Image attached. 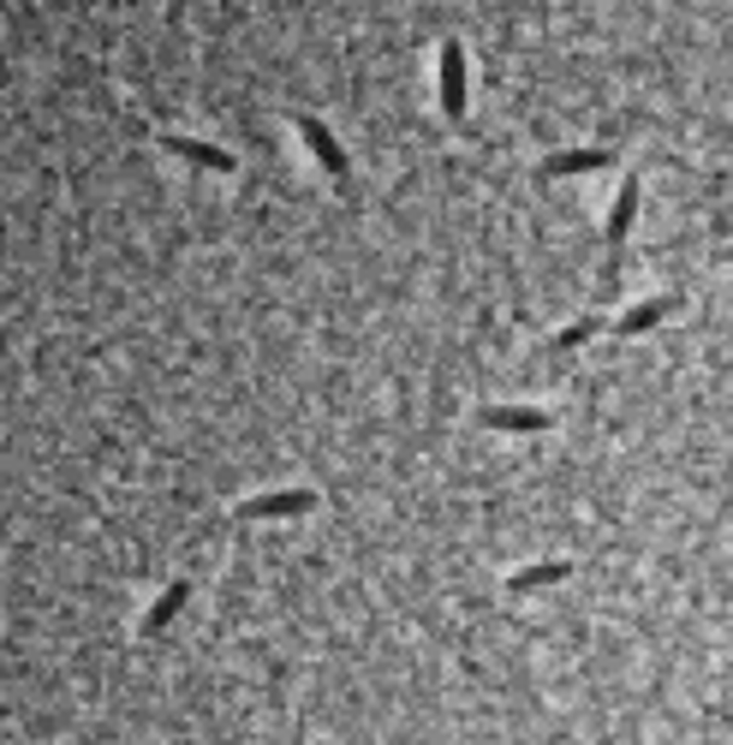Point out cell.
<instances>
[{
	"instance_id": "1",
	"label": "cell",
	"mask_w": 733,
	"mask_h": 745,
	"mask_svg": "<svg viewBox=\"0 0 733 745\" xmlns=\"http://www.w3.org/2000/svg\"><path fill=\"white\" fill-rule=\"evenodd\" d=\"M632 221H638V180H626V185H621V197H614V209H609V227H602V239H609V269H602V293H614V286H621V245H626Z\"/></svg>"
},
{
	"instance_id": "2",
	"label": "cell",
	"mask_w": 733,
	"mask_h": 745,
	"mask_svg": "<svg viewBox=\"0 0 733 745\" xmlns=\"http://www.w3.org/2000/svg\"><path fill=\"white\" fill-rule=\"evenodd\" d=\"M316 496L310 489H274V496H257V501H239L233 520H298V513H310Z\"/></svg>"
},
{
	"instance_id": "3",
	"label": "cell",
	"mask_w": 733,
	"mask_h": 745,
	"mask_svg": "<svg viewBox=\"0 0 733 745\" xmlns=\"http://www.w3.org/2000/svg\"><path fill=\"white\" fill-rule=\"evenodd\" d=\"M441 113H448L453 125L465 120V48L453 42H441Z\"/></svg>"
},
{
	"instance_id": "4",
	"label": "cell",
	"mask_w": 733,
	"mask_h": 745,
	"mask_svg": "<svg viewBox=\"0 0 733 745\" xmlns=\"http://www.w3.org/2000/svg\"><path fill=\"white\" fill-rule=\"evenodd\" d=\"M298 137H305V144H310V156H316V161H322V168H328V173H334V180H340V185H346V180H352V161H346V149H340V144H334V132H328V125H322V120H310V113H305V120H298Z\"/></svg>"
},
{
	"instance_id": "5",
	"label": "cell",
	"mask_w": 733,
	"mask_h": 745,
	"mask_svg": "<svg viewBox=\"0 0 733 745\" xmlns=\"http://www.w3.org/2000/svg\"><path fill=\"white\" fill-rule=\"evenodd\" d=\"M484 424L489 429H508V436H542L554 418H549V412H537V406H489Z\"/></svg>"
},
{
	"instance_id": "6",
	"label": "cell",
	"mask_w": 733,
	"mask_h": 745,
	"mask_svg": "<svg viewBox=\"0 0 733 745\" xmlns=\"http://www.w3.org/2000/svg\"><path fill=\"white\" fill-rule=\"evenodd\" d=\"M614 161V149H561V156L542 161V173L549 180H566V173H602Z\"/></svg>"
},
{
	"instance_id": "7",
	"label": "cell",
	"mask_w": 733,
	"mask_h": 745,
	"mask_svg": "<svg viewBox=\"0 0 733 745\" xmlns=\"http://www.w3.org/2000/svg\"><path fill=\"white\" fill-rule=\"evenodd\" d=\"M185 602H192V585H185V578H173L168 590H161L156 602H149V614H144V638H156V633H168L173 626V614L185 609Z\"/></svg>"
},
{
	"instance_id": "8",
	"label": "cell",
	"mask_w": 733,
	"mask_h": 745,
	"mask_svg": "<svg viewBox=\"0 0 733 745\" xmlns=\"http://www.w3.org/2000/svg\"><path fill=\"white\" fill-rule=\"evenodd\" d=\"M674 305H680L674 293H662V298H644V305H632L626 317L614 322V334H650L656 322H668V317H674Z\"/></svg>"
},
{
	"instance_id": "9",
	"label": "cell",
	"mask_w": 733,
	"mask_h": 745,
	"mask_svg": "<svg viewBox=\"0 0 733 745\" xmlns=\"http://www.w3.org/2000/svg\"><path fill=\"white\" fill-rule=\"evenodd\" d=\"M156 144L173 149V156H185V161H197V168H209V173H233V156L215 149V144H197V137H156Z\"/></svg>"
},
{
	"instance_id": "10",
	"label": "cell",
	"mask_w": 733,
	"mask_h": 745,
	"mask_svg": "<svg viewBox=\"0 0 733 745\" xmlns=\"http://www.w3.org/2000/svg\"><path fill=\"white\" fill-rule=\"evenodd\" d=\"M561 578H573V561H537V566H520V573L508 578V590H513V597H525V590L561 585Z\"/></svg>"
},
{
	"instance_id": "11",
	"label": "cell",
	"mask_w": 733,
	"mask_h": 745,
	"mask_svg": "<svg viewBox=\"0 0 733 745\" xmlns=\"http://www.w3.org/2000/svg\"><path fill=\"white\" fill-rule=\"evenodd\" d=\"M597 328H602V317H578L573 328H561V334H554L549 346H554V352H573V346H585V340L597 334Z\"/></svg>"
},
{
	"instance_id": "12",
	"label": "cell",
	"mask_w": 733,
	"mask_h": 745,
	"mask_svg": "<svg viewBox=\"0 0 733 745\" xmlns=\"http://www.w3.org/2000/svg\"><path fill=\"white\" fill-rule=\"evenodd\" d=\"M722 257H728V262H733V245H728V251H722Z\"/></svg>"
}]
</instances>
